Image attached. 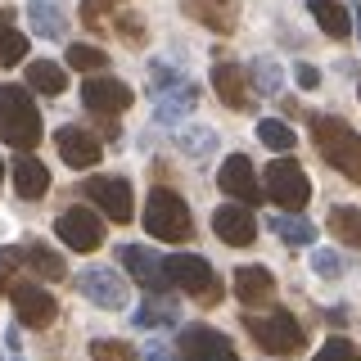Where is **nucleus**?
<instances>
[{
	"label": "nucleus",
	"instance_id": "obj_18",
	"mask_svg": "<svg viewBox=\"0 0 361 361\" xmlns=\"http://www.w3.org/2000/svg\"><path fill=\"white\" fill-rule=\"evenodd\" d=\"M235 298L244 307H267L276 298V276L267 267H240L235 271Z\"/></svg>",
	"mask_w": 361,
	"mask_h": 361
},
{
	"label": "nucleus",
	"instance_id": "obj_7",
	"mask_svg": "<svg viewBox=\"0 0 361 361\" xmlns=\"http://www.w3.org/2000/svg\"><path fill=\"white\" fill-rule=\"evenodd\" d=\"M54 231H59V240L68 248H77V253H95V248L104 244V217H99V212H90V208H68V212H59Z\"/></svg>",
	"mask_w": 361,
	"mask_h": 361
},
{
	"label": "nucleus",
	"instance_id": "obj_39",
	"mask_svg": "<svg viewBox=\"0 0 361 361\" xmlns=\"http://www.w3.org/2000/svg\"><path fill=\"white\" fill-rule=\"evenodd\" d=\"M298 86L302 90H316V86H321V73H316L312 63H298Z\"/></svg>",
	"mask_w": 361,
	"mask_h": 361
},
{
	"label": "nucleus",
	"instance_id": "obj_37",
	"mask_svg": "<svg viewBox=\"0 0 361 361\" xmlns=\"http://www.w3.org/2000/svg\"><path fill=\"white\" fill-rule=\"evenodd\" d=\"M176 140H180V149H185L190 158H199V154H208L212 145H217V135L212 131H180Z\"/></svg>",
	"mask_w": 361,
	"mask_h": 361
},
{
	"label": "nucleus",
	"instance_id": "obj_43",
	"mask_svg": "<svg viewBox=\"0 0 361 361\" xmlns=\"http://www.w3.org/2000/svg\"><path fill=\"white\" fill-rule=\"evenodd\" d=\"M357 95H361V90H357Z\"/></svg>",
	"mask_w": 361,
	"mask_h": 361
},
{
	"label": "nucleus",
	"instance_id": "obj_25",
	"mask_svg": "<svg viewBox=\"0 0 361 361\" xmlns=\"http://www.w3.org/2000/svg\"><path fill=\"white\" fill-rule=\"evenodd\" d=\"M27 86L32 90H41V95H63V68L59 63H50V59H37V63H27Z\"/></svg>",
	"mask_w": 361,
	"mask_h": 361
},
{
	"label": "nucleus",
	"instance_id": "obj_21",
	"mask_svg": "<svg viewBox=\"0 0 361 361\" xmlns=\"http://www.w3.org/2000/svg\"><path fill=\"white\" fill-rule=\"evenodd\" d=\"M27 18H32V32L45 41H63L68 37V18L63 9L54 5V0H37V5H27Z\"/></svg>",
	"mask_w": 361,
	"mask_h": 361
},
{
	"label": "nucleus",
	"instance_id": "obj_41",
	"mask_svg": "<svg viewBox=\"0 0 361 361\" xmlns=\"http://www.w3.org/2000/svg\"><path fill=\"white\" fill-rule=\"evenodd\" d=\"M14 23V9H0V27H9Z\"/></svg>",
	"mask_w": 361,
	"mask_h": 361
},
{
	"label": "nucleus",
	"instance_id": "obj_35",
	"mask_svg": "<svg viewBox=\"0 0 361 361\" xmlns=\"http://www.w3.org/2000/svg\"><path fill=\"white\" fill-rule=\"evenodd\" d=\"M149 77H154V95H167V90H180V86H185V77H180V73H172V68H167V63H149Z\"/></svg>",
	"mask_w": 361,
	"mask_h": 361
},
{
	"label": "nucleus",
	"instance_id": "obj_20",
	"mask_svg": "<svg viewBox=\"0 0 361 361\" xmlns=\"http://www.w3.org/2000/svg\"><path fill=\"white\" fill-rule=\"evenodd\" d=\"M307 9H312L316 27H321L325 37L343 41L348 32H353V14H348V9H343V0H307Z\"/></svg>",
	"mask_w": 361,
	"mask_h": 361
},
{
	"label": "nucleus",
	"instance_id": "obj_30",
	"mask_svg": "<svg viewBox=\"0 0 361 361\" xmlns=\"http://www.w3.org/2000/svg\"><path fill=\"white\" fill-rule=\"evenodd\" d=\"M257 140H262L267 149H276V154H289L293 149V131L280 118H262V122H257Z\"/></svg>",
	"mask_w": 361,
	"mask_h": 361
},
{
	"label": "nucleus",
	"instance_id": "obj_42",
	"mask_svg": "<svg viewBox=\"0 0 361 361\" xmlns=\"http://www.w3.org/2000/svg\"><path fill=\"white\" fill-rule=\"evenodd\" d=\"M0 176H5V158H0Z\"/></svg>",
	"mask_w": 361,
	"mask_h": 361
},
{
	"label": "nucleus",
	"instance_id": "obj_19",
	"mask_svg": "<svg viewBox=\"0 0 361 361\" xmlns=\"http://www.w3.org/2000/svg\"><path fill=\"white\" fill-rule=\"evenodd\" d=\"M14 190L23 199H45L50 195V172H45L41 158H32V154L14 158Z\"/></svg>",
	"mask_w": 361,
	"mask_h": 361
},
{
	"label": "nucleus",
	"instance_id": "obj_27",
	"mask_svg": "<svg viewBox=\"0 0 361 361\" xmlns=\"http://www.w3.org/2000/svg\"><path fill=\"white\" fill-rule=\"evenodd\" d=\"M330 231L338 235L343 244H353V248H361V208H330Z\"/></svg>",
	"mask_w": 361,
	"mask_h": 361
},
{
	"label": "nucleus",
	"instance_id": "obj_28",
	"mask_svg": "<svg viewBox=\"0 0 361 361\" xmlns=\"http://www.w3.org/2000/svg\"><path fill=\"white\" fill-rule=\"evenodd\" d=\"M195 86H180V90H167V95H158V122H176L185 109H195Z\"/></svg>",
	"mask_w": 361,
	"mask_h": 361
},
{
	"label": "nucleus",
	"instance_id": "obj_8",
	"mask_svg": "<svg viewBox=\"0 0 361 361\" xmlns=\"http://www.w3.org/2000/svg\"><path fill=\"white\" fill-rule=\"evenodd\" d=\"M176 348H180V361H240L231 338L221 330H212V325H185Z\"/></svg>",
	"mask_w": 361,
	"mask_h": 361
},
{
	"label": "nucleus",
	"instance_id": "obj_36",
	"mask_svg": "<svg viewBox=\"0 0 361 361\" xmlns=\"http://www.w3.org/2000/svg\"><path fill=\"white\" fill-rule=\"evenodd\" d=\"M312 271L321 280H338V276H343V262H338V253H330V248H316V253H312Z\"/></svg>",
	"mask_w": 361,
	"mask_h": 361
},
{
	"label": "nucleus",
	"instance_id": "obj_3",
	"mask_svg": "<svg viewBox=\"0 0 361 361\" xmlns=\"http://www.w3.org/2000/svg\"><path fill=\"white\" fill-rule=\"evenodd\" d=\"M145 226H149L154 240H167V244H185L190 231H195V226H190L185 199H180L176 190H167V185L149 190V199H145Z\"/></svg>",
	"mask_w": 361,
	"mask_h": 361
},
{
	"label": "nucleus",
	"instance_id": "obj_32",
	"mask_svg": "<svg viewBox=\"0 0 361 361\" xmlns=\"http://www.w3.org/2000/svg\"><path fill=\"white\" fill-rule=\"evenodd\" d=\"M27 59V37L23 32H14V27H0V63H23Z\"/></svg>",
	"mask_w": 361,
	"mask_h": 361
},
{
	"label": "nucleus",
	"instance_id": "obj_2",
	"mask_svg": "<svg viewBox=\"0 0 361 361\" xmlns=\"http://www.w3.org/2000/svg\"><path fill=\"white\" fill-rule=\"evenodd\" d=\"M0 135L5 145H14L18 154L41 145V113L32 104V95L23 86H0Z\"/></svg>",
	"mask_w": 361,
	"mask_h": 361
},
{
	"label": "nucleus",
	"instance_id": "obj_38",
	"mask_svg": "<svg viewBox=\"0 0 361 361\" xmlns=\"http://www.w3.org/2000/svg\"><path fill=\"white\" fill-rule=\"evenodd\" d=\"M18 257H23V248H0V293L14 289V271L23 267Z\"/></svg>",
	"mask_w": 361,
	"mask_h": 361
},
{
	"label": "nucleus",
	"instance_id": "obj_5",
	"mask_svg": "<svg viewBox=\"0 0 361 361\" xmlns=\"http://www.w3.org/2000/svg\"><path fill=\"white\" fill-rule=\"evenodd\" d=\"M262 190H267V199H276L285 212H302L307 199H312V180H307V172H302L293 158H276V163L267 167Z\"/></svg>",
	"mask_w": 361,
	"mask_h": 361
},
{
	"label": "nucleus",
	"instance_id": "obj_23",
	"mask_svg": "<svg viewBox=\"0 0 361 361\" xmlns=\"http://www.w3.org/2000/svg\"><path fill=\"white\" fill-rule=\"evenodd\" d=\"M135 325H140V330H172L176 325V302L163 298V293H154V298L135 312Z\"/></svg>",
	"mask_w": 361,
	"mask_h": 361
},
{
	"label": "nucleus",
	"instance_id": "obj_12",
	"mask_svg": "<svg viewBox=\"0 0 361 361\" xmlns=\"http://www.w3.org/2000/svg\"><path fill=\"white\" fill-rule=\"evenodd\" d=\"M9 302H14L18 325H27V330H45V325H54V316H59L54 298L41 285H14L9 289Z\"/></svg>",
	"mask_w": 361,
	"mask_h": 361
},
{
	"label": "nucleus",
	"instance_id": "obj_26",
	"mask_svg": "<svg viewBox=\"0 0 361 361\" xmlns=\"http://www.w3.org/2000/svg\"><path fill=\"white\" fill-rule=\"evenodd\" d=\"M271 226H276V235H280V240H285L289 248H307V244L316 240V226H312L307 217H302V212H289V217H276Z\"/></svg>",
	"mask_w": 361,
	"mask_h": 361
},
{
	"label": "nucleus",
	"instance_id": "obj_15",
	"mask_svg": "<svg viewBox=\"0 0 361 361\" xmlns=\"http://www.w3.org/2000/svg\"><path fill=\"white\" fill-rule=\"evenodd\" d=\"M217 185L226 190V195H235L240 203H257L267 195V190H257V172H253V163H248V154H231L221 163V172H217Z\"/></svg>",
	"mask_w": 361,
	"mask_h": 361
},
{
	"label": "nucleus",
	"instance_id": "obj_17",
	"mask_svg": "<svg viewBox=\"0 0 361 361\" xmlns=\"http://www.w3.org/2000/svg\"><path fill=\"white\" fill-rule=\"evenodd\" d=\"M253 82H248V73L240 63H212V90H217V99L221 104H231V109H248L253 104V90H248Z\"/></svg>",
	"mask_w": 361,
	"mask_h": 361
},
{
	"label": "nucleus",
	"instance_id": "obj_1",
	"mask_svg": "<svg viewBox=\"0 0 361 361\" xmlns=\"http://www.w3.org/2000/svg\"><path fill=\"white\" fill-rule=\"evenodd\" d=\"M312 140H316V149H321V158L334 167V172H343L348 180L361 185V135L348 127L343 118L316 113L312 118Z\"/></svg>",
	"mask_w": 361,
	"mask_h": 361
},
{
	"label": "nucleus",
	"instance_id": "obj_14",
	"mask_svg": "<svg viewBox=\"0 0 361 361\" xmlns=\"http://www.w3.org/2000/svg\"><path fill=\"white\" fill-rule=\"evenodd\" d=\"M82 104L99 118H113V113L131 109V86L118 82V77H95V82H82Z\"/></svg>",
	"mask_w": 361,
	"mask_h": 361
},
{
	"label": "nucleus",
	"instance_id": "obj_16",
	"mask_svg": "<svg viewBox=\"0 0 361 361\" xmlns=\"http://www.w3.org/2000/svg\"><path fill=\"white\" fill-rule=\"evenodd\" d=\"M54 149H59V158L68 167H95L99 158H104L99 140L86 127H59V131H54Z\"/></svg>",
	"mask_w": 361,
	"mask_h": 361
},
{
	"label": "nucleus",
	"instance_id": "obj_29",
	"mask_svg": "<svg viewBox=\"0 0 361 361\" xmlns=\"http://www.w3.org/2000/svg\"><path fill=\"white\" fill-rule=\"evenodd\" d=\"M68 68H77V73H104L109 54L99 45H68Z\"/></svg>",
	"mask_w": 361,
	"mask_h": 361
},
{
	"label": "nucleus",
	"instance_id": "obj_6",
	"mask_svg": "<svg viewBox=\"0 0 361 361\" xmlns=\"http://www.w3.org/2000/svg\"><path fill=\"white\" fill-rule=\"evenodd\" d=\"M167 276H172L176 289L195 293L199 302H217L221 298L217 271H212V262H208V257H199V253H172V257H167Z\"/></svg>",
	"mask_w": 361,
	"mask_h": 361
},
{
	"label": "nucleus",
	"instance_id": "obj_40",
	"mask_svg": "<svg viewBox=\"0 0 361 361\" xmlns=\"http://www.w3.org/2000/svg\"><path fill=\"white\" fill-rule=\"evenodd\" d=\"M145 361H172V357H167L163 343H149V348H145Z\"/></svg>",
	"mask_w": 361,
	"mask_h": 361
},
{
	"label": "nucleus",
	"instance_id": "obj_34",
	"mask_svg": "<svg viewBox=\"0 0 361 361\" xmlns=\"http://www.w3.org/2000/svg\"><path fill=\"white\" fill-rule=\"evenodd\" d=\"M90 361H135V353H131V343L99 338V343H90Z\"/></svg>",
	"mask_w": 361,
	"mask_h": 361
},
{
	"label": "nucleus",
	"instance_id": "obj_4",
	"mask_svg": "<svg viewBox=\"0 0 361 361\" xmlns=\"http://www.w3.org/2000/svg\"><path fill=\"white\" fill-rule=\"evenodd\" d=\"M244 330L253 334V343L271 357H289L307 348V334L293 321V312H271V316H244Z\"/></svg>",
	"mask_w": 361,
	"mask_h": 361
},
{
	"label": "nucleus",
	"instance_id": "obj_11",
	"mask_svg": "<svg viewBox=\"0 0 361 361\" xmlns=\"http://www.w3.org/2000/svg\"><path fill=\"white\" fill-rule=\"evenodd\" d=\"M82 195L95 203L104 217L113 221H131V185L122 176H90L82 185Z\"/></svg>",
	"mask_w": 361,
	"mask_h": 361
},
{
	"label": "nucleus",
	"instance_id": "obj_33",
	"mask_svg": "<svg viewBox=\"0 0 361 361\" xmlns=\"http://www.w3.org/2000/svg\"><path fill=\"white\" fill-rule=\"evenodd\" d=\"M316 361H361V348L353 343V338H343V334H334L330 343L316 353Z\"/></svg>",
	"mask_w": 361,
	"mask_h": 361
},
{
	"label": "nucleus",
	"instance_id": "obj_13",
	"mask_svg": "<svg viewBox=\"0 0 361 361\" xmlns=\"http://www.w3.org/2000/svg\"><path fill=\"white\" fill-rule=\"evenodd\" d=\"M212 231L231 248H248L257 240V221H253V212H248V203H221V208L212 212Z\"/></svg>",
	"mask_w": 361,
	"mask_h": 361
},
{
	"label": "nucleus",
	"instance_id": "obj_24",
	"mask_svg": "<svg viewBox=\"0 0 361 361\" xmlns=\"http://www.w3.org/2000/svg\"><path fill=\"white\" fill-rule=\"evenodd\" d=\"M23 257H27V267L37 271L41 280H63V276H68L63 257L54 253V248H45V244H27V248H23Z\"/></svg>",
	"mask_w": 361,
	"mask_h": 361
},
{
	"label": "nucleus",
	"instance_id": "obj_10",
	"mask_svg": "<svg viewBox=\"0 0 361 361\" xmlns=\"http://www.w3.org/2000/svg\"><path fill=\"white\" fill-rule=\"evenodd\" d=\"M77 289H82L95 307H104V312H122V307H127V280H122L113 267L82 271V276H77Z\"/></svg>",
	"mask_w": 361,
	"mask_h": 361
},
{
	"label": "nucleus",
	"instance_id": "obj_22",
	"mask_svg": "<svg viewBox=\"0 0 361 361\" xmlns=\"http://www.w3.org/2000/svg\"><path fill=\"white\" fill-rule=\"evenodd\" d=\"M185 9L195 14L199 23H208L212 32H231L235 27V9L231 0H185Z\"/></svg>",
	"mask_w": 361,
	"mask_h": 361
},
{
	"label": "nucleus",
	"instance_id": "obj_9",
	"mask_svg": "<svg viewBox=\"0 0 361 361\" xmlns=\"http://www.w3.org/2000/svg\"><path fill=\"white\" fill-rule=\"evenodd\" d=\"M118 257H122V267H127V276H131V280H140L145 289H154V293H167V289H172V276H167V257H158L154 248H145V244H122V248H118Z\"/></svg>",
	"mask_w": 361,
	"mask_h": 361
},
{
	"label": "nucleus",
	"instance_id": "obj_31",
	"mask_svg": "<svg viewBox=\"0 0 361 361\" xmlns=\"http://www.w3.org/2000/svg\"><path fill=\"white\" fill-rule=\"evenodd\" d=\"M248 77H253V90L257 95H276L280 90V63L276 59H253V68H248Z\"/></svg>",
	"mask_w": 361,
	"mask_h": 361
}]
</instances>
